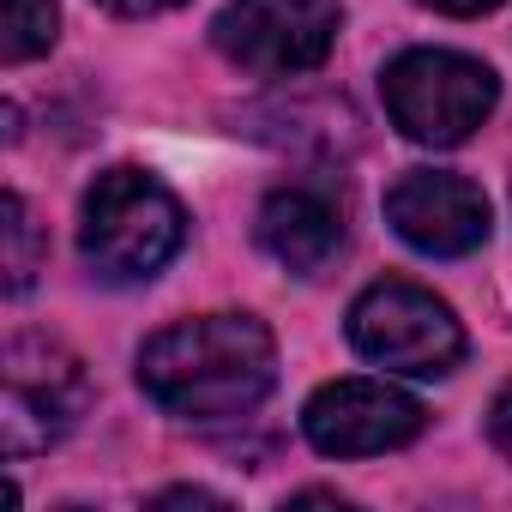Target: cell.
I'll return each mask as SVG.
<instances>
[{"label": "cell", "mask_w": 512, "mask_h": 512, "mask_svg": "<svg viewBox=\"0 0 512 512\" xmlns=\"http://www.w3.org/2000/svg\"><path fill=\"white\" fill-rule=\"evenodd\" d=\"M278 380V344L253 314H199L139 350V386L157 410L217 422L253 410Z\"/></svg>", "instance_id": "6da1fadb"}, {"label": "cell", "mask_w": 512, "mask_h": 512, "mask_svg": "<svg viewBox=\"0 0 512 512\" xmlns=\"http://www.w3.org/2000/svg\"><path fill=\"white\" fill-rule=\"evenodd\" d=\"M187 235V217L175 193L145 169H103L79 211V247L97 278L109 284H145L157 278Z\"/></svg>", "instance_id": "7a4b0ae2"}, {"label": "cell", "mask_w": 512, "mask_h": 512, "mask_svg": "<svg viewBox=\"0 0 512 512\" xmlns=\"http://www.w3.org/2000/svg\"><path fill=\"white\" fill-rule=\"evenodd\" d=\"M386 115L416 145H464L494 115V73L458 49H404L380 73Z\"/></svg>", "instance_id": "3957f363"}, {"label": "cell", "mask_w": 512, "mask_h": 512, "mask_svg": "<svg viewBox=\"0 0 512 512\" xmlns=\"http://www.w3.org/2000/svg\"><path fill=\"white\" fill-rule=\"evenodd\" d=\"M0 380H7V416H0V446H7V458L49 452L91 410L85 362L67 344L37 338V332L7 344V356H0Z\"/></svg>", "instance_id": "277c9868"}, {"label": "cell", "mask_w": 512, "mask_h": 512, "mask_svg": "<svg viewBox=\"0 0 512 512\" xmlns=\"http://www.w3.org/2000/svg\"><path fill=\"white\" fill-rule=\"evenodd\" d=\"M350 344L392 368V374H416V380H440L458 368L464 356V326L452 320V308L416 284H368L350 302Z\"/></svg>", "instance_id": "5b68a950"}, {"label": "cell", "mask_w": 512, "mask_h": 512, "mask_svg": "<svg viewBox=\"0 0 512 512\" xmlns=\"http://www.w3.org/2000/svg\"><path fill=\"white\" fill-rule=\"evenodd\" d=\"M338 19H344L338 0H229L211 37L235 67L284 79V73H308L332 55Z\"/></svg>", "instance_id": "8992f818"}, {"label": "cell", "mask_w": 512, "mask_h": 512, "mask_svg": "<svg viewBox=\"0 0 512 512\" xmlns=\"http://www.w3.org/2000/svg\"><path fill=\"white\" fill-rule=\"evenodd\" d=\"M302 428L326 458H368L410 446L422 434V404L386 380H332L308 398Z\"/></svg>", "instance_id": "52a82bcc"}, {"label": "cell", "mask_w": 512, "mask_h": 512, "mask_svg": "<svg viewBox=\"0 0 512 512\" xmlns=\"http://www.w3.org/2000/svg\"><path fill=\"white\" fill-rule=\"evenodd\" d=\"M386 223L434 260H458V253L488 241V199L476 181L446 175V169H410L386 193Z\"/></svg>", "instance_id": "ba28073f"}, {"label": "cell", "mask_w": 512, "mask_h": 512, "mask_svg": "<svg viewBox=\"0 0 512 512\" xmlns=\"http://www.w3.org/2000/svg\"><path fill=\"white\" fill-rule=\"evenodd\" d=\"M260 247L296 278H314L344 247V205L320 187H278L260 205Z\"/></svg>", "instance_id": "9c48e42d"}, {"label": "cell", "mask_w": 512, "mask_h": 512, "mask_svg": "<svg viewBox=\"0 0 512 512\" xmlns=\"http://www.w3.org/2000/svg\"><path fill=\"white\" fill-rule=\"evenodd\" d=\"M55 25H61L55 0H7V31H0V55H7V67L37 61L55 43Z\"/></svg>", "instance_id": "30bf717a"}, {"label": "cell", "mask_w": 512, "mask_h": 512, "mask_svg": "<svg viewBox=\"0 0 512 512\" xmlns=\"http://www.w3.org/2000/svg\"><path fill=\"white\" fill-rule=\"evenodd\" d=\"M7 290L25 296L31 290V272H37V229H31V211L19 193H7Z\"/></svg>", "instance_id": "8fae6325"}, {"label": "cell", "mask_w": 512, "mask_h": 512, "mask_svg": "<svg viewBox=\"0 0 512 512\" xmlns=\"http://www.w3.org/2000/svg\"><path fill=\"white\" fill-rule=\"evenodd\" d=\"M488 434H494V446L512 458V386L494 398V410H488Z\"/></svg>", "instance_id": "7c38bea8"}, {"label": "cell", "mask_w": 512, "mask_h": 512, "mask_svg": "<svg viewBox=\"0 0 512 512\" xmlns=\"http://www.w3.org/2000/svg\"><path fill=\"white\" fill-rule=\"evenodd\" d=\"M109 13H121V19H151V13H169V7H181V0H103Z\"/></svg>", "instance_id": "4fadbf2b"}, {"label": "cell", "mask_w": 512, "mask_h": 512, "mask_svg": "<svg viewBox=\"0 0 512 512\" xmlns=\"http://www.w3.org/2000/svg\"><path fill=\"white\" fill-rule=\"evenodd\" d=\"M422 7H434V13H446V19H476V13H494L500 0H422Z\"/></svg>", "instance_id": "5bb4252c"}, {"label": "cell", "mask_w": 512, "mask_h": 512, "mask_svg": "<svg viewBox=\"0 0 512 512\" xmlns=\"http://www.w3.org/2000/svg\"><path fill=\"white\" fill-rule=\"evenodd\" d=\"M157 506H223V500L205 488H169V494H157Z\"/></svg>", "instance_id": "9a60e30c"}]
</instances>
